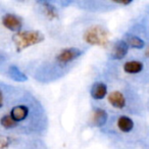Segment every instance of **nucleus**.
Segmentation results:
<instances>
[{
  "label": "nucleus",
  "mask_w": 149,
  "mask_h": 149,
  "mask_svg": "<svg viewBox=\"0 0 149 149\" xmlns=\"http://www.w3.org/2000/svg\"><path fill=\"white\" fill-rule=\"evenodd\" d=\"M44 38V35L39 31H25L15 33L13 36V41L15 45L17 51L21 52L30 46L43 42Z\"/></svg>",
  "instance_id": "f257e3e1"
},
{
  "label": "nucleus",
  "mask_w": 149,
  "mask_h": 149,
  "mask_svg": "<svg viewBox=\"0 0 149 149\" xmlns=\"http://www.w3.org/2000/svg\"><path fill=\"white\" fill-rule=\"evenodd\" d=\"M84 39L90 45L106 46L109 40V34L101 26H93L85 32Z\"/></svg>",
  "instance_id": "f03ea898"
},
{
  "label": "nucleus",
  "mask_w": 149,
  "mask_h": 149,
  "mask_svg": "<svg viewBox=\"0 0 149 149\" xmlns=\"http://www.w3.org/2000/svg\"><path fill=\"white\" fill-rule=\"evenodd\" d=\"M83 52L78 48H66L59 52L56 56V60L59 63H68L74 59H77L80 55H82Z\"/></svg>",
  "instance_id": "7ed1b4c3"
},
{
  "label": "nucleus",
  "mask_w": 149,
  "mask_h": 149,
  "mask_svg": "<svg viewBox=\"0 0 149 149\" xmlns=\"http://www.w3.org/2000/svg\"><path fill=\"white\" fill-rule=\"evenodd\" d=\"M2 24L5 28L15 33H19L22 29V21L15 15H5L2 17Z\"/></svg>",
  "instance_id": "20e7f679"
},
{
  "label": "nucleus",
  "mask_w": 149,
  "mask_h": 149,
  "mask_svg": "<svg viewBox=\"0 0 149 149\" xmlns=\"http://www.w3.org/2000/svg\"><path fill=\"white\" fill-rule=\"evenodd\" d=\"M129 50V45L125 41H118L114 44L111 50L110 56L113 59H123L127 55Z\"/></svg>",
  "instance_id": "39448f33"
},
{
  "label": "nucleus",
  "mask_w": 149,
  "mask_h": 149,
  "mask_svg": "<svg viewBox=\"0 0 149 149\" xmlns=\"http://www.w3.org/2000/svg\"><path fill=\"white\" fill-rule=\"evenodd\" d=\"M109 103L111 104L113 107L118 108V109H122L126 105V98L123 95V93L118 91H113L108 95L107 97Z\"/></svg>",
  "instance_id": "423d86ee"
},
{
  "label": "nucleus",
  "mask_w": 149,
  "mask_h": 149,
  "mask_svg": "<svg viewBox=\"0 0 149 149\" xmlns=\"http://www.w3.org/2000/svg\"><path fill=\"white\" fill-rule=\"evenodd\" d=\"M28 114H29V108L26 105H17L10 111V116L15 122H22L26 120Z\"/></svg>",
  "instance_id": "0eeeda50"
},
{
  "label": "nucleus",
  "mask_w": 149,
  "mask_h": 149,
  "mask_svg": "<svg viewBox=\"0 0 149 149\" xmlns=\"http://www.w3.org/2000/svg\"><path fill=\"white\" fill-rule=\"evenodd\" d=\"M107 93V87L104 83L97 82L91 88V96L94 99H103Z\"/></svg>",
  "instance_id": "6e6552de"
},
{
  "label": "nucleus",
  "mask_w": 149,
  "mask_h": 149,
  "mask_svg": "<svg viewBox=\"0 0 149 149\" xmlns=\"http://www.w3.org/2000/svg\"><path fill=\"white\" fill-rule=\"evenodd\" d=\"M107 120V113L104 109L97 108L94 110L93 116H92V124L96 127H102L105 125Z\"/></svg>",
  "instance_id": "1a4fd4ad"
},
{
  "label": "nucleus",
  "mask_w": 149,
  "mask_h": 149,
  "mask_svg": "<svg viewBox=\"0 0 149 149\" xmlns=\"http://www.w3.org/2000/svg\"><path fill=\"white\" fill-rule=\"evenodd\" d=\"M118 127L122 132L124 133H129L132 131V129L134 128V123L128 116H120L118 120Z\"/></svg>",
  "instance_id": "9d476101"
},
{
  "label": "nucleus",
  "mask_w": 149,
  "mask_h": 149,
  "mask_svg": "<svg viewBox=\"0 0 149 149\" xmlns=\"http://www.w3.org/2000/svg\"><path fill=\"white\" fill-rule=\"evenodd\" d=\"M8 74L13 80L17 82H25L28 80V77L24 72H22L15 65H10L8 68Z\"/></svg>",
  "instance_id": "9b49d317"
},
{
  "label": "nucleus",
  "mask_w": 149,
  "mask_h": 149,
  "mask_svg": "<svg viewBox=\"0 0 149 149\" xmlns=\"http://www.w3.org/2000/svg\"><path fill=\"white\" fill-rule=\"evenodd\" d=\"M143 68V63L140 61H136V60H132V61H128L125 63L124 70L128 74H137V72H141Z\"/></svg>",
  "instance_id": "f8f14e48"
},
{
  "label": "nucleus",
  "mask_w": 149,
  "mask_h": 149,
  "mask_svg": "<svg viewBox=\"0 0 149 149\" xmlns=\"http://www.w3.org/2000/svg\"><path fill=\"white\" fill-rule=\"evenodd\" d=\"M42 6H43V10L45 15L48 17L49 19H53L57 17V13H56V9L55 7L53 6L52 4L48 2H42L41 3Z\"/></svg>",
  "instance_id": "ddd939ff"
},
{
  "label": "nucleus",
  "mask_w": 149,
  "mask_h": 149,
  "mask_svg": "<svg viewBox=\"0 0 149 149\" xmlns=\"http://www.w3.org/2000/svg\"><path fill=\"white\" fill-rule=\"evenodd\" d=\"M127 44L129 45V47H133V48H138V49H141L145 46V43L141 38L136 37V36H130L127 39Z\"/></svg>",
  "instance_id": "4468645a"
},
{
  "label": "nucleus",
  "mask_w": 149,
  "mask_h": 149,
  "mask_svg": "<svg viewBox=\"0 0 149 149\" xmlns=\"http://www.w3.org/2000/svg\"><path fill=\"white\" fill-rule=\"evenodd\" d=\"M0 123H1V126L5 129H13L17 126V122H15L13 118V116H8V114L3 116L0 120Z\"/></svg>",
  "instance_id": "2eb2a0df"
},
{
  "label": "nucleus",
  "mask_w": 149,
  "mask_h": 149,
  "mask_svg": "<svg viewBox=\"0 0 149 149\" xmlns=\"http://www.w3.org/2000/svg\"><path fill=\"white\" fill-rule=\"evenodd\" d=\"M1 148H5V147L8 145V142H5V138H1Z\"/></svg>",
  "instance_id": "dca6fc26"
},
{
  "label": "nucleus",
  "mask_w": 149,
  "mask_h": 149,
  "mask_svg": "<svg viewBox=\"0 0 149 149\" xmlns=\"http://www.w3.org/2000/svg\"><path fill=\"white\" fill-rule=\"evenodd\" d=\"M145 55H146L147 57H149V46H148V48L146 49V51H145Z\"/></svg>",
  "instance_id": "f3484780"
}]
</instances>
